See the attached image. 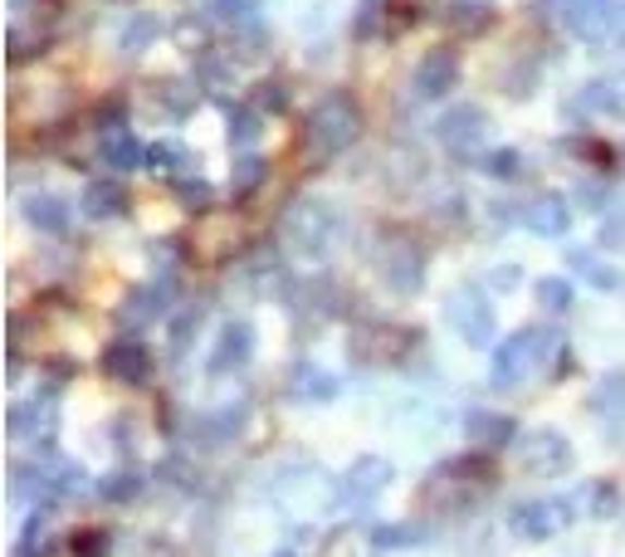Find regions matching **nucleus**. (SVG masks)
<instances>
[{
	"instance_id": "1",
	"label": "nucleus",
	"mask_w": 625,
	"mask_h": 557,
	"mask_svg": "<svg viewBox=\"0 0 625 557\" xmlns=\"http://www.w3.org/2000/svg\"><path fill=\"white\" fill-rule=\"evenodd\" d=\"M308 147H312V157H342V152L357 142L361 133V113H357V104H352L347 94H328V98H318L312 104V113H308Z\"/></svg>"
},
{
	"instance_id": "2",
	"label": "nucleus",
	"mask_w": 625,
	"mask_h": 557,
	"mask_svg": "<svg viewBox=\"0 0 625 557\" xmlns=\"http://www.w3.org/2000/svg\"><path fill=\"white\" fill-rule=\"evenodd\" d=\"M557 342V332L542 323V328H518L508 342H499V352H493V367H489V382L493 387H523V382L532 377V372L548 362V348Z\"/></svg>"
},
{
	"instance_id": "3",
	"label": "nucleus",
	"mask_w": 625,
	"mask_h": 557,
	"mask_svg": "<svg viewBox=\"0 0 625 557\" xmlns=\"http://www.w3.org/2000/svg\"><path fill=\"white\" fill-rule=\"evenodd\" d=\"M338 210L328 206L322 196H304L298 206H289L284 216V235L294 250H304V255H328L332 240H338Z\"/></svg>"
},
{
	"instance_id": "4",
	"label": "nucleus",
	"mask_w": 625,
	"mask_h": 557,
	"mask_svg": "<svg viewBox=\"0 0 625 557\" xmlns=\"http://www.w3.org/2000/svg\"><path fill=\"white\" fill-rule=\"evenodd\" d=\"M445 318L469 348H489L493 342V308H489V299H483L479 289H469V283L445 299Z\"/></svg>"
},
{
	"instance_id": "5",
	"label": "nucleus",
	"mask_w": 625,
	"mask_h": 557,
	"mask_svg": "<svg viewBox=\"0 0 625 557\" xmlns=\"http://www.w3.org/2000/svg\"><path fill=\"white\" fill-rule=\"evenodd\" d=\"M567 523H572L567 499H532V504H523V509L513 513L508 529L518 533V538H528V543H548L552 533H562Z\"/></svg>"
},
{
	"instance_id": "6",
	"label": "nucleus",
	"mask_w": 625,
	"mask_h": 557,
	"mask_svg": "<svg viewBox=\"0 0 625 557\" xmlns=\"http://www.w3.org/2000/svg\"><path fill=\"white\" fill-rule=\"evenodd\" d=\"M391 460H381V455H361V460H352L347 480H342V504H352V509H361V504H371L381 489L391 484Z\"/></svg>"
},
{
	"instance_id": "7",
	"label": "nucleus",
	"mask_w": 625,
	"mask_h": 557,
	"mask_svg": "<svg viewBox=\"0 0 625 557\" xmlns=\"http://www.w3.org/2000/svg\"><path fill=\"white\" fill-rule=\"evenodd\" d=\"M523 464L532 474H562L572 464V445L562 431H532L523 435Z\"/></svg>"
},
{
	"instance_id": "8",
	"label": "nucleus",
	"mask_w": 625,
	"mask_h": 557,
	"mask_svg": "<svg viewBox=\"0 0 625 557\" xmlns=\"http://www.w3.org/2000/svg\"><path fill=\"white\" fill-rule=\"evenodd\" d=\"M483 133H489V118H483V108H455V113H445L436 123V137L445 142L450 152H459V157H465V152H474L483 142Z\"/></svg>"
},
{
	"instance_id": "9",
	"label": "nucleus",
	"mask_w": 625,
	"mask_h": 557,
	"mask_svg": "<svg viewBox=\"0 0 625 557\" xmlns=\"http://www.w3.org/2000/svg\"><path fill=\"white\" fill-rule=\"evenodd\" d=\"M381 275H387L391 289H401V293H416L420 289V275H426V255H420L410 240H391L387 245V255H381Z\"/></svg>"
},
{
	"instance_id": "10",
	"label": "nucleus",
	"mask_w": 625,
	"mask_h": 557,
	"mask_svg": "<svg viewBox=\"0 0 625 557\" xmlns=\"http://www.w3.org/2000/svg\"><path fill=\"white\" fill-rule=\"evenodd\" d=\"M54 431H59L54 401H20V407H10V435H15V440L45 445Z\"/></svg>"
},
{
	"instance_id": "11",
	"label": "nucleus",
	"mask_w": 625,
	"mask_h": 557,
	"mask_svg": "<svg viewBox=\"0 0 625 557\" xmlns=\"http://www.w3.org/2000/svg\"><path fill=\"white\" fill-rule=\"evenodd\" d=\"M459 84V59L450 49H430L416 69V94L420 98H445Z\"/></svg>"
},
{
	"instance_id": "12",
	"label": "nucleus",
	"mask_w": 625,
	"mask_h": 557,
	"mask_svg": "<svg viewBox=\"0 0 625 557\" xmlns=\"http://www.w3.org/2000/svg\"><path fill=\"white\" fill-rule=\"evenodd\" d=\"M567 113H587V118L611 113V118H625V88L621 84H606V78H597V84H587V88H577V94H572Z\"/></svg>"
},
{
	"instance_id": "13",
	"label": "nucleus",
	"mask_w": 625,
	"mask_h": 557,
	"mask_svg": "<svg viewBox=\"0 0 625 557\" xmlns=\"http://www.w3.org/2000/svg\"><path fill=\"white\" fill-rule=\"evenodd\" d=\"M523 226H528L532 235L557 240V235H567V226H572V206L562 196H538L528 210H523Z\"/></svg>"
},
{
	"instance_id": "14",
	"label": "nucleus",
	"mask_w": 625,
	"mask_h": 557,
	"mask_svg": "<svg viewBox=\"0 0 625 557\" xmlns=\"http://www.w3.org/2000/svg\"><path fill=\"white\" fill-rule=\"evenodd\" d=\"M103 367L113 372L118 382H127V387H143V382L152 377V358H147V348H137V342H113Z\"/></svg>"
},
{
	"instance_id": "15",
	"label": "nucleus",
	"mask_w": 625,
	"mask_h": 557,
	"mask_svg": "<svg viewBox=\"0 0 625 557\" xmlns=\"http://www.w3.org/2000/svg\"><path fill=\"white\" fill-rule=\"evenodd\" d=\"M167 303H171V279H161V283H143V289L127 293V303H123V323H127V328H143V323H152L157 313H167Z\"/></svg>"
},
{
	"instance_id": "16",
	"label": "nucleus",
	"mask_w": 625,
	"mask_h": 557,
	"mask_svg": "<svg viewBox=\"0 0 625 557\" xmlns=\"http://www.w3.org/2000/svg\"><path fill=\"white\" fill-rule=\"evenodd\" d=\"M249 352H255V328H249V323H230V328L220 332V342H216V362H210V372H240L249 362Z\"/></svg>"
},
{
	"instance_id": "17",
	"label": "nucleus",
	"mask_w": 625,
	"mask_h": 557,
	"mask_svg": "<svg viewBox=\"0 0 625 557\" xmlns=\"http://www.w3.org/2000/svg\"><path fill=\"white\" fill-rule=\"evenodd\" d=\"M98 157L108 161L113 171H133V167H143L147 161V147L137 142L127 128H118V133H103V147H98Z\"/></svg>"
},
{
	"instance_id": "18",
	"label": "nucleus",
	"mask_w": 625,
	"mask_h": 557,
	"mask_svg": "<svg viewBox=\"0 0 625 557\" xmlns=\"http://www.w3.org/2000/svg\"><path fill=\"white\" fill-rule=\"evenodd\" d=\"M611 10H616V0H567V25H572V35H581V39L601 35V25L611 20Z\"/></svg>"
},
{
	"instance_id": "19",
	"label": "nucleus",
	"mask_w": 625,
	"mask_h": 557,
	"mask_svg": "<svg viewBox=\"0 0 625 557\" xmlns=\"http://www.w3.org/2000/svg\"><path fill=\"white\" fill-rule=\"evenodd\" d=\"M25 216L35 220L39 230H49V235H64V230H69V210H64V201H59V196H29Z\"/></svg>"
},
{
	"instance_id": "20",
	"label": "nucleus",
	"mask_w": 625,
	"mask_h": 557,
	"mask_svg": "<svg viewBox=\"0 0 625 557\" xmlns=\"http://www.w3.org/2000/svg\"><path fill=\"white\" fill-rule=\"evenodd\" d=\"M572 269H577V275L587 279L591 289H606V293H611V289H616V283H621L616 269H611L606 259H597V255H591V250H572Z\"/></svg>"
},
{
	"instance_id": "21",
	"label": "nucleus",
	"mask_w": 625,
	"mask_h": 557,
	"mask_svg": "<svg viewBox=\"0 0 625 557\" xmlns=\"http://www.w3.org/2000/svg\"><path fill=\"white\" fill-rule=\"evenodd\" d=\"M123 206H127V196H123L118 181H94V186L84 191V210H88V216H118Z\"/></svg>"
},
{
	"instance_id": "22",
	"label": "nucleus",
	"mask_w": 625,
	"mask_h": 557,
	"mask_svg": "<svg viewBox=\"0 0 625 557\" xmlns=\"http://www.w3.org/2000/svg\"><path fill=\"white\" fill-rule=\"evenodd\" d=\"M294 397L298 401H332L338 397V377H328V372H318V367H298Z\"/></svg>"
},
{
	"instance_id": "23",
	"label": "nucleus",
	"mask_w": 625,
	"mask_h": 557,
	"mask_svg": "<svg viewBox=\"0 0 625 557\" xmlns=\"http://www.w3.org/2000/svg\"><path fill=\"white\" fill-rule=\"evenodd\" d=\"M161 35V20L157 15H137L133 25L123 29V49L127 55H137V49H147V39H157Z\"/></svg>"
},
{
	"instance_id": "24",
	"label": "nucleus",
	"mask_w": 625,
	"mask_h": 557,
	"mask_svg": "<svg viewBox=\"0 0 625 557\" xmlns=\"http://www.w3.org/2000/svg\"><path fill=\"white\" fill-rule=\"evenodd\" d=\"M538 303L548 313H567L572 308V283L567 279H542L538 283Z\"/></svg>"
},
{
	"instance_id": "25",
	"label": "nucleus",
	"mask_w": 625,
	"mask_h": 557,
	"mask_svg": "<svg viewBox=\"0 0 625 557\" xmlns=\"http://www.w3.org/2000/svg\"><path fill=\"white\" fill-rule=\"evenodd\" d=\"M426 529L420 523H396V529H377V548H406V543H420Z\"/></svg>"
},
{
	"instance_id": "26",
	"label": "nucleus",
	"mask_w": 625,
	"mask_h": 557,
	"mask_svg": "<svg viewBox=\"0 0 625 557\" xmlns=\"http://www.w3.org/2000/svg\"><path fill=\"white\" fill-rule=\"evenodd\" d=\"M469 431H483V440H493V445H508L513 421H503V416H483V411H474V416H469Z\"/></svg>"
},
{
	"instance_id": "27",
	"label": "nucleus",
	"mask_w": 625,
	"mask_h": 557,
	"mask_svg": "<svg viewBox=\"0 0 625 557\" xmlns=\"http://www.w3.org/2000/svg\"><path fill=\"white\" fill-rule=\"evenodd\" d=\"M483 171H489V177H499V181H513L523 171V157H518V152H493V157L483 161Z\"/></svg>"
},
{
	"instance_id": "28",
	"label": "nucleus",
	"mask_w": 625,
	"mask_h": 557,
	"mask_svg": "<svg viewBox=\"0 0 625 557\" xmlns=\"http://www.w3.org/2000/svg\"><path fill=\"white\" fill-rule=\"evenodd\" d=\"M230 137H235V142H255L259 137V118L249 113V108H235V113H230Z\"/></svg>"
},
{
	"instance_id": "29",
	"label": "nucleus",
	"mask_w": 625,
	"mask_h": 557,
	"mask_svg": "<svg viewBox=\"0 0 625 557\" xmlns=\"http://www.w3.org/2000/svg\"><path fill=\"white\" fill-rule=\"evenodd\" d=\"M259 177H265V161H259V157H240V167H235V196H245Z\"/></svg>"
},
{
	"instance_id": "30",
	"label": "nucleus",
	"mask_w": 625,
	"mask_h": 557,
	"mask_svg": "<svg viewBox=\"0 0 625 557\" xmlns=\"http://www.w3.org/2000/svg\"><path fill=\"white\" fill-rule=\"evenodd\" d=\"M587 499L597 504V519H611V513H616V489H611V484H591Z\"/></svg>"
},
{
	"instance_id": "31",
	"label": "nucleus",
	"mask_w": 625,
	"mask_h": 557,
	"mask_svg": "<svg viewBox=\"0 0 625 557\" xmlns=\"http://www.w3.org/2000/svg\"><path fill=\"white\" fill-rule=\"evenodd\" d=\"M137 484H143V480H137V474H118V480H108L103 484V494H108V499H133V494H137Z\"/></svg>"
},
{
	"instance_id": "32",
	"label": "nucleus",
	"mask_w": 625,
	"mask_h": 557,
	"mask_svg": "<svg viewBox=\"0 0 625 557\" xmlns=\"http://www.w3.org/2000/svg\"><path fill=\"white\" fill-rule=\"evenodd\" d=\"M210 10H216L220 20H245L249 10H255V0H210Z\"/></svg>"
},
{
	"instance_id": "33",
	"label": "nucleus",
	"mask_w": 625,
	"mask_h": 557,
	"mask_svg": "<svg viewBox=\"0 0 625 557\" xmlns=\"http://www.w3.org/2000/svg\"><path fill=\"white\" fill-rule=\"evenodd\" d=\"M147 167L176 171V167H181V152H176V147H167V142H161V147H152V152H147Z\"/></svg>"
},
{
	"instance_id": "34",
	"label": "nucleus",
	"mask_w": 625,
	"mask_h": 557,
	"mask_svg": "<svg viewBox=\"0 0 625 557\" xmlns=\"http://www.w3.org/2000/svg\"><path fill=\"white\" fill-rule=\"evenodd\" d=\"M176 191L186 196V206H206V201H210V186H206V181H176Z\"/></svg>"
},
{
	"instance_id": "35",
	"label": "nucleus",
	"mask_w": 625,
	"mask_h": 557,
	"mask_svg": "<svg viewBox=\"0 0 625 557\" xmlns=\"http://www.w3.org/2000/svg\"><path fill=\"white\" fill-rule=\"evenodd\" d=\"M196 328H200V313H186V318H181L176 328H171V342H176V348H186V338H191Z\"/></svg>"
},
{
	"instance_id": "36",
	"label": "nucleus",
	"mask_w": 625,
	"mask_h": 557,
	"mask_svg": "<svg viewBox=\"0 0 625 557\" xmlns=\"http://www.w3.org/2000/svg\"><path fill=\"white\" fill-rule=\"evenodd\" d=\"M577 196H581V206H587V210H601V206H606V201H601V196H606V191H601V186H587V181H581V191H577Z\"/></svg>"
},
{
	"instance_id": "37",
	"label": "nucleus",
	"mask_w": 625,
	"mask_h": 557,
	"mask_svg": "<svg viewBox=\"0 0 625 557\" xmlns=\"http://www.w3.org/2000/svg\"><path fill=\"white\" fill-rule=\"evenodd\" d=\"M103 543H108L103 533H84V543H74V548H88L84 557H103V553H98V548H103Z\"/></svg>"
},
{
	"instance_id": "38",
	"label": "nucleus",
	"mask_w": 625,
	"mask_h": 557,
	"mask_svg": "<svg viewBox=\"0 0 625 557\" xmlns=\"http://www.w3.org/2000/svg\"><path fill=\"white\" fill-rule=\"evenodd\" d=\"M513 283H518V269H493V289H513Z\"/></svg>"
},
{
	"instance_id": "39",
	"label": "nucleus",
	"mask_w": 625,
	"mask_h": 557,
	"mask_svg": "<svg viewBox=\"0 0 625 557\" xmlns=\"http://www.w3.org/2000/svg\"><path fill=\"white\" fill-rule=\"evenodd\" d=\"M259 104H265V108H284V88H265V94H259Z\"/></svg>"
},
{
	"instance_id": "40",
	"label": "nucleus",
	"mask_w": 625,
	"mask_h": 557,
	"mask_svg": "<svg viewBox=\"0 0 625 557\" xmlns=\"http://www.w3.org/2000/svg\"><path fill=\"white\" fill-rule=\"evenodd\" d=\"M279 557H289V553H279Z\"/></svg>"
}]
</instances>
